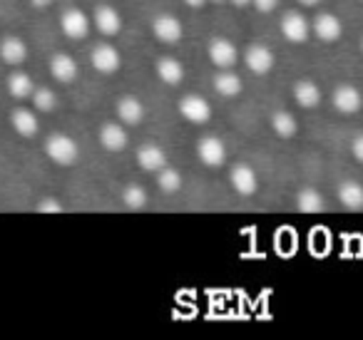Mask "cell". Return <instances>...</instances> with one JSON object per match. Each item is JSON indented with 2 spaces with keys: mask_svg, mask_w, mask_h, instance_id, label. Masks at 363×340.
<instances>
[{
  "mask_svg": "<svg viewBox=\"0 0 363 340\" xmlns=\"http://www.w3.org/2000/svg\"><path fill=\"white\" fill-rule=\"evenodd\" d=\"M45 154L57 166H72L77 162V157H80V147L67 135H50L45 142Z\"/></svg>",
  "mask_w": 363,
  "mask_h": 340,
  "instance_id": "6da1fadb",
  "label": "cell"
},
{
  "mask_svg": "<svg viewBox=\"0 0 363 340\" xmlns=\"http://www.w3.org/2000/svg\"><path fill=\"white\" fill-rule=\"evenodd\" d=\"M207 55H209V60L219 67V70H229V67H234L239 60L237 45H234L232 40H227V38H214L207 47Z\"/></svg>",
  "mask_w": 363,
  "mask_h": 340,
  "instance_id": "7a4b0ae2",
  "label": "cell"
},
{
  "mask_svg": "<svg viewBox=\"0 0 363 340\" xmlns=\"http://www.w3.org/2000/svg\"><path fill=\"white\" fill-rule=\"evenodd\" d=\"M179 115L192 125H204L212 120V105L199 95H187L179 102Z\"/></svg>",
  "mask_w": 363,
  "mask_h": 340,
  "instance_id": "3957f363",
  "label": "cell"
},
{
  "mask_svg": "<svg viewBox=\"0 0 363 340\" xmlns=\"http://www.w3.org/2000/svg\"><path fill=\"white\" fill-rule=\"evenodd\" d=\"M90 62L97 72H102V75H112V72H117L122 65L120 52H117L115 45H110V42H100V45L92 47Z\"/></svg>",
  "mask_w": 363,
  "mask_h": 340,
  "instance_id": "277c9868",
  "label": "cell"
},
{
  "mask_svg": "<svg viewBox=\"0 0 363 340\" xmlns=\"http://www.w3.org/2000/svg\"><path fill=\"white\" fill-rule=\"evenodd\" d=\"M152 33H155V38L160 42L177 45V42L182 40V35H184V28H182V23L177 21L174 16L162 13V16H157L155 21H152Z\"/></svg>",
  "mask_w": 363,
  "mask_h": 340,
  "instance_id": "5b68a950",
  "label": "cell"
},
{
  "mask_svg": "<svg viewBox=\"0 0 363 340\" xmlns=\"http://www.w3.org/2000/svg\"><path fill=\"white\" fill-rule=\"evenodd\" d=\"M60 28L70 40H85L87 33H90V18L80 8H70V11L62 13Z\"/></svg>",
  "mask_w": 363,
  "mask_h": 340,
  "instance_id": "8992f818",
  "label": "cell"
},
{
  "mask_svg": "<svg viewBox=\"0 0 363 340\" xmlns=\"http://www.w3.org/2000/svg\"><path fill=\"white\" fill-rule=\"evenodd\" d=\"M331 102L338 112L343 115H353L363 107V95L356 85H338L331 95Z\"/></svg>",
  "mask_w": 363,
  "mask_h": 340,
  "instance_id": "52a82bcc",
  "label": "cell"
},
{
  "mask_svg": "<svg viewBox=\"0 0 363 340\" xmlns=\"http://www.w3.org/2000/svg\"><path fill=\"white\" fill-rule=\"evenodd\" d=\"M308 33H311V26H308V21L301 13H286V16L281 18V35L286 38L289 42H294V45L306 42Z\"/></svg>",
  "mask_w": 363,
  "mask_h": 340,
  "instance_id": "ba28073f",
  "label": "cell"
},
{
  "mask_svg": "<svg viewBox=\"0 0 363 340\" xmlns=\"http://www.w3.org/2000/svg\"><path fill=\"white\" fill-rule=\"evenodd\" d=\"M197 154L204 164L217 169V166H222L227 162V147H224V142L219 137H202L197 144Z\"/></svg>",
  "mask_w": 363,
  "mask_h": 340,
  "instance_id": "9c48e42d",
  "label": "cell"
},
{
  "mask_svg": "<svg viewBox=\"0 0 363 340\" xmlns=\"http://www.w3.org/2000/svg\"><path fill=\"white\" fill-rule=\"evenodd\" d=\"M229 181H232L234 191L242 196H252L257 194L259 189V179H257V171L252 169V166L247 164H237L232 169V174H229Z\"/></svg>",
  "mask_w": 363,
  "mask_h": 340,
  "instance_id": "30bf717a",
  "label": "cell"
},
{
  "mask_svg": "<svg viewBox=\"0 0 363 340\" xmlns=\"http://www.w3.org/2000/svg\"><path fill=\"white\" fill-rule=\"evenodd\" d=\"M77 72H80V67H77V62L72 60L67 52H57V55L50 57V75L55 77L57 82H62V85L75 82Z\"/></svg>",
  "mask_w": 363,
  "mask_h": 340,
  "instance_id": "8fae6325",
  "label": "cell"
},
{
  "mask_svg": "<svg viewBox=\"0 0 363 340\" xmlns=\"http://www.w3.org/2000/svg\"><path fill=\"white\" fill-rule=\"evenodd\" d=\"M92 23H95L97 30H100L102 35H107V38L117 35V33L122 30V18L112 6H100V8H97L95 16H92Z\"/></svg>",
  "mask_w": 363,
  "mask_h": 340,
  "instance_id": "7c38bea8",
  "label": "cell"
},
{
  "mask_svg": "<svg viewBox=\"0 0 363 340\" xmlns=\"http://www.w3.org/2000/svg\"><path fill=\"white\" fill-rule=\"evenodd\" d=\"M294 100H296V105L303 107V110H313V107H318L323 100L321 87L313 80H298L296 85H294Z\"/></svg>",
  "mask_w": 363,
  "mask_h": 340,
  "instance_id": "4fadbf2b",
  "label": "cell"
},
{
  "mask_svg": "<svg viewBox=\"0 0 363 340\" xmlns=\"http://www.w3.org/2000/svg\"><path fill=\"white\" fill-rule=\"evenodd\" d=\"M313 33H316L318 40L336 42L338 38L343 35V26L336 16H331V13H321V16H316V21H313Z\"/></svg>",
  "mask_w": 363,
  "mask_h": 340,
  "instance_id": "5bb4252c",
  "label": "cell"
},
{
  "mask_svg": "<svg viewBox=\"0 0 363 340\" xmlns=\"http://www.w3.org/2000/svg\"><path fill=\"white\" fill-rule=\"evenodd\" d=\"M145 115H147L145 105H142V100H137L135 95H125L117 102V117H120L125 125H130V127L140 125V122L145 120Z\"/></svg>",
  "mask_w": 363,
  "mask_h": 340,
  "instance_id": "9a60e30c",
  "label": "cell"
},
{
  "mask_svg": "<svg viewBox=\"0 0 363 340\" xmlns=\"http://www.w3.org/2000/svg\"><path fill=\"white\" fill-rule=\"evenodd\" d=\"M0 60L8 65H23L28 60V45L16 35H8L0 40Z\"/></svg>",
  "mask_w": 363,
  "mask_h": 340,
  "instance_id": "2e32d148",
  "label": "cell"
},
{
  "mask_svg": "<svg viewBox=\"0 0 363 340\" xmlns=\"http://www.w3.org/2000/svg\"><path fill=\"white\" fill-rule=\"evenodd\" d=\"M247 60V67L257 75H267L269 70L274 67V52L269 50L267 45H252L244 55Z\"/></svg>",
  "mask_w": 363,
  "mask_h": 340,
  "instance_id": "e0dca14e",
  "label": "cell"
},
{
  "mask_svg": "<svg viewBox=\"0 0 363 340\" xmlns=\"http://www.w3.org/2000/svg\"><path fill=\"white\" fill-rule=\"evenodd\" d=\"M130 142L127 137V130L117 122H110V125H102L100 130V144L105 147L107 152H122Z\"/></svg>",
  "mask_w": 363,
  "mask_h": 340,
  "instance_id": "ac0fdd59",
  "label": "cell"
},
{
  "mask_svg": "<svg viewBox=\"0 0 363 340\" xmlns=\"http://www.w3.org/2000/svg\"><path fill=\"white\" fill-rule=\"evenodd\" d=\"M137 164L145 171H160L167 166V152L160 144H145L137 152Z\"/></svg>",
  "mask_w": 363,
  "mask_h": 340,
  "instance_id": "d6986e66",
  "label": "cell"
},
{
  "mask_svg": "<svg viewBox=\"0 0 363 340\" xmlns=\"http://www.w3.org/2000/svg\"><path fill=\"white\" fill-rule=\"evenodd\" d=\"M11 125L13 130L18 132L21 137H35L38 130H40V122H38V115L33 110H23V107H18V110H13L11 115Z\"/></svg>",
  "mask_w": 363,
  "mask_h": 340,
  "instance_id": "ffe728a7",
  "label": "cell"
},
{
  "mask_svg": "<svg viewBox=\"0 0 363 340\" xmlns=\"http://www.w3.org/2000/svg\"><path fill=\"white\" fill-rule=\"evenodd\" d=\"M157 75L164 85H179L184 80V65L174 57H160L157 60Z\"/></svg>",
  "mask_w": 363,
  "mask_h": 340,
  "instance_id": "44dd1931",
  "label": "cell"
},
{
  "mask_svg": "<svg viewBox=\"0 0 363 340\" xmlns=\"http://www.w3.org/2000/svg\"><path fill=\"white\" fill-rule=\"evenodd\" d=\"M338 201H341L346 209H363V184L353 179H346L341 186H338Z\"/></svg>",
  "mask_w": 363,
  "mask_h": 340,
  "instance_id": "7402d4cb",
  "label": "cell"
},
{
  "mask_svg": "<svg viewBox=\"0 0 363 340\" xmlns=\"http://www.w3.org/2000/svg\"><path fill=\"white\" fill-rule=\"evenodd\" d=\"M214 90H217V95H222L229 100V97L242 95V80H239V75H234V72L222 70L217 77H214Z\"/></svg>",
  "mask_w": 363,
  "mask_h": 340,
  "instance_id": "603a6c76",
  "label": "cell"
},
{
  "mask_svg": "<svg viewBox=\"0 0 363 340\" xmlns=\"http://www.w3.org/2000/svg\"><path fill=\"white\" fill-rule=\"evenodd\" d=\"M272 130L277 132L279 137H284V140H291V137L298 132V122H296V117H294L291 112L279 110V112H274V115H272Z\"/></svg>",
  "mask_w": 363,
  "mask_h": 340,
  "instance_id": "cb8c5ba5",
  "label": "cell"
},
{
  "mask_svg": "<svg viewBox=\"0 0 363 340\" xmlns=\"http://www.w3.org/2000/svg\"><path fill=\"white\" fill-rule=\"evenodd\" d=\"M296 206H298V211H303V214H318V211H323L326 201H323L321 191L301 189V191H298V196H296Z\"/></svg>",
  "mask_w": 363,
  "mask_h": 340,
  "instance_id": "d4e9b609",
  "label": "cell"
},
{
  "mask_svg": "<svg viewBox=\"0 0 363 340\" xmlns=\"http://www.w3.org/2000/svg\"><path fill=\"white\" fill-rule=\"evenodd\" d=\"M33 90H35V85H33L30 75H26V72H13V75L8 77V92H11L16 100H28V97L33 95Z\"/></svg>",
  "mask_w": 363,
  "mask_h": 340,
  "instance_id": "484cf974",
  "label": "cell"
},
{
  "mask_svg": "<svg viewBox=\"0 0 363 340\" xmlns=\"http://www.w3.org/2000/svg\"><path fill=\"white\" fill-rule=\"evenodd\" d=\"M122 201H125L127 209L132 211H140L147 206V201H150V196H147V191L142 189L140 184H130L125 191H122Z\"/></svg>",
  "mask_w": 363,
  "mask_h": 340,
  "instance_id": "4316f807",
  "label": "cell"
},
{
  "mask_svg": "<svg viewBox=\"0 0 363 340\" xmlns=\"http://www.w3.org/2000/svg\"><path fill=\"white\" fill-rule=\"evenodd\" d=\"M30 100H33V107H35L38 112H52L57 105V97L50 87H38V90H33Z\"/></svg>",
  "mask_w": 363,
  "mask_h": 340,
  "instance_id": "83f0119b",
  "label": "cell"
},
{
  "mask_svg": "<svg viewBox=\"0 0 363 340\" xmlns=\"http://www.w3.org/2000/svg\"><path fill=\"white\" fill-rule=\"evenodd\" d=\"M157 184H160V189L167 191V194H174V191L182 189V174L177 169L164 166V169L157 171Z\"/></svg>",
  "mask_w": 363,
  "mask_h": 340,
  "instance_id": "f1b7e54d",
  "label": "cell"
},
{
  "mask_svg": "<svg viewBox=\"0 0 363 340\" xmlns=\"http://www.w3.org/2000/svg\"><path fill=\"white\" fill-rule=\"evenodd\" d=\"M35 209L40 211V214H62V211H65V206H62L57 199H52V196H45L43 201H38Z\"/></svg>",
  "mask_w": 363,
  "mask_h": 340,
  "instance_id": "f546056e",
  "label": "cell"
},
{
  "mask_svg": "<svg viewBox=\"0 0 363 340\" xmlns=\"http://www.w3.org/2000/svg\"><path fill=\"white\" fill-rule=\"evenodd\" d=\"M252 6L257 8L259 13H272V11H277L279 0H252Z\"/></svg>",
  "mask_w": 363,
  "mask_h": 340,
  "instance_id": "4dcf8cb0",
  "label": "cell"
},
{
  "mask_svg": "<svg viewBox=\"0 0 363 340\" xmlns=\"http://www.w3.org/2000/svg\"><path fill=\"white\" fill-rule=\"evenodd\" d=\"M351 152H353V157H356L358 162L363 164V135H358L356 140H353V144H351Z\"/></svg>",
  "mask_w": 363,
  "mask_h": 340,
  "instance_id": "1f68e13d",
  "label": "cell"
},
{
  "mask_svg": "<svg viewBox=\"0 0 363 340\" xmlns=\"http://www.w3.org/2000/svg\"><path fill=\"white\" fill-rule=\"evenodd\" d=\"M50 3H52V0H30L33 8H48Z\"/></svg>",
  "mask_w": 363,
  "mask_h": 340,
  "instance_id": "d6a6232c",
  "label": "cell"
},
{
  "mask_svg": "<svg viewBox=\"0 0 363 340\" xmlns=\"http://www.w3.org/2000/svg\"><path fill=\"white\" fill-rule=\"evenodd\" d=\"M184 3H187L189 8H202L204 3H207V0H184Z\"/></svg>",
  "mask_w": 363,
  "mask_h": 340,
  "instance_id": "836d02e7",
  "label": "cell"
},
{
  "mask_svg": "<svg viewBox=\"0 0 363 340\" xmlns=\"http://www.w3.org/2000/svg\"><path fill=\"white\" fill-rule=\"evenodd\" d=\"M232 3H234L237 8H247L249 3H252V0H232Z\"/></svg>",
  "mask_w": 363,
  "mask_h": 340,
  "instance_id": "e575fe53",
  "label": "cell"
},
{
  "mask_svg": "<svg viewBox=\"0 0 363 340\" xmlns=\"http://www.w3.org/2000/svg\"><path fill=\"white\" fill-rule=\"evenodd\" d=\"M298 3H301V6H318L321 0H298Z\"/></svg>",
  "mask_w": 363,
  "mask_h": 340,
  "instance_id": "d590c367",
  "label": "cell"
},
{
  "mask_svg": "<svg viewBox=\"0 0 363 340\" xmlns=\"http://www.w3.org/2000/svg\"><path fill=\"white\" fill-rule=\"evenodd\" d=\"M361 52H363V40H361Z\"/></svg>",
  "mask_w": 363,
  "mask_h": 340,
  "instance_id": "8d00e7d4",
  "label": "cell"
},
{
  "mask_svg": "<svg viewBox=\"0 0 363 340\" xmlns=\"http://www.w3.org/2000/svg\"><path fill=\"white\" fill-rule=\"evenodd\" d=\"M214 3H222V0H214Z\"/></svg>",
  "mask_w": 363,
  "mask_h": 340,
  "instance_id": "74e56055",
  "label": "cell"
}]
</instances>
